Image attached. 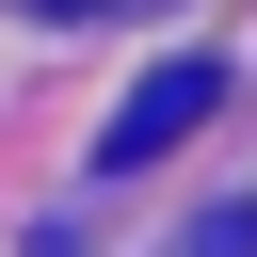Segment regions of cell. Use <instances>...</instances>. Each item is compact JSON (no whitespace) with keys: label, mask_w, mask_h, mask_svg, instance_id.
I'll use <instances>...</instances> for the list:
<instances>
[{"label":"cell","mask_w":257,"mask_h":257,"mask_svg":"<svg viewBox=\"0 0 257 257\" xmlns=\"http://www.w3.org/2000/svg\"><path fill=\"white\" fill-rule=\"evenodd\" d=\"M209 96H225V64H161V80L112 112V145H96V161H112V177H128V161H161L177 128H209Z\"/></svg>","instance_id":"obj_1"},{"label":"cell","mask_w":257,"mask_h":257,"mask_svg":"<svg viewBox=\"0 0 257 257\" xmlns=\"http://www.w3.org/2000/svg\"><path fill=\"white\" fill-rule=\"evenodd\" d=\"M48 16H112V0H48Z\"/></svg>","instance_id":"obj_2"}]
</instances>
